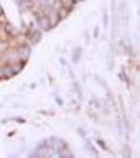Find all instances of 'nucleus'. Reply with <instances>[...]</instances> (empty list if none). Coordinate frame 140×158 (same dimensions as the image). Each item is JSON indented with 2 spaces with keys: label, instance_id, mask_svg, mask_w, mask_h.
I'll list each match as a JSON object with an SVG mask.
<instances>
[{
  "label": "nucleus",
  "instance_id": "1",
  "mask_svg": "<svg viewBox=\"0 0 140 158\" xmlns=\"http://www.w3.org/2000/svg\"><path fill=\"white\" fill-rule=\"evenodd\" d=\"M56 12H58L59 18H61V22H63V20L66 18L69 13H71V10H69V8H66V7H63V5H61V7H59V8H56Z\"/></svg>",
  "mask_w": 140,
  "mask_h": 158
},
{
  "label": "nucleus",
  "instance_id": "2",
  "mask_svg": "<svg viewBox=\"0 0 140 158\" xmlns=\"http://www.w3.org/2000/svg\"><path fill=\"white\" fill-rule=\"evenodd\" d=\"M2 13H5V12H3V7H2V3H0V15H2Z\"/></svg>",
  "mask_w": 140,
  "mask_h": 158
}]
</instances>
